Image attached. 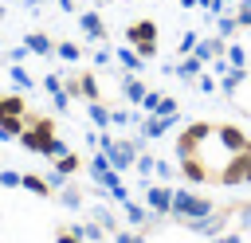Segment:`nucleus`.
Returning a JSON list of instances; mask_svg holds the SVG:
<instances>
[{
    "label": "nucleus",
    "instance_id": "1",
    "mask_svg": "<svg viewBox=\"0 0 251 243\" xmlns=\"http://www.w3.org/2000/svg\"><path fill=\"white\" fill-rule=\"evenodd\" d=\"M55 137V118H47V114H31L27 110V118H24V129H20V145L24 149H31V153H47V141Z\"/></svg>",
    "mask_w": 251,
    "mask_h": 243
},
{
    "label": "nucleus",
    "instance_id": "2",
    "mask_svg": "<svg viewBox=\"0 0 251 243\" xmlns=\"http://www.w3.org/2000/svg\"><path fill=\"white\" fill-rule=\"evenodd\" d=\"M141 145H145V137H137V141H129V137H110V133H98V149L110 157V165L118 169V172H126V169H133V161H137V153H141Z\"/></svg>",
    "mask_w": 251,
    "mask_h": 243
},
{
    "label": "nucleus",
    "instance_id": "3",
    "mask_svg": "<svg viewBox=\"0 0 251 243\" xmlns=\"http://www.w3.org/2000/svg\"><path fill=\"white\" fill-rule=\"evenodd\" d=\"M208 212H216V204L208 200V196H196V192H188V188H173V219H200V216H208Z\"/></svg>",
    "mask_w": 251,
    "mask_h": 243
},
{
    "label": "nucleus",
    "instance_id": "4",
    "mask_svg": "<svg viewBox=\"0 0 251 243\" xmlns=\"http://www.w3.org/2000/svg\"><path fill=\"white\" fill-rule=\"evenodd\" d=\"M212 129H216V122H188V125L176 133V161H184V157H196L200 141H204Z\"/></svg>",
    "mask_w": 251,
    "mask_h": 243
},
{
    "label": "nucleus",
    "instance_id": "5",
    "mask_svg": "<svg viewBox=\"0 0 251 243\" xmlns=\"http://www.w3.org/2000/svg\"><path fill=\"white\" fill-rule=\"evenodd\" d=\"M24 118H27V102H24L20 94H0V125H4L12 137H20Z\"/></svg>",
    "mask_w": 251,
    "mask_h": 243
},
{
    "label": "nucleus",
    "instance_id": "6",
    "mask_svg": "<svg viewBox=\"0 0 251 243\" xmlns=\"http://www.w3.org/2000/svg\"><path fill=\"white\" fill-rule=\"evenodd\" d=\"M216 184H224V188H235V184H251V145H247L243 153H235V157L224 165V172L216 176Z\"/></svg>",
    "mask_w": 251,
    "mask_h": 243
},
{
    "label": "nucleus",
    "instance_id": "7",
    "mask_svg": "<svg viewBox=\"0 0 251 243\" xmlns=\"http://www.w3.org/2000/svg\"><path fill=\"white\" fill-rule=\"evenodd\" d=\"M63 86H67V94H71V98H86V102H98V98H102L94 71H78V74L63 78Z\"/></svg>",
    "mask_w": 251,
    "mask_h": 243
},
{
    "label": "nucleus",
    "instance_id": "8",
    "mask_svg": "<svg viewBox=\"0 0 251 243\" xmlns=\"http://www.w3.org/2000/svg\"><path fill=\"white\" fill-rule=\"evenodd\" d=\"M90 172H94V184H98V188H106V192H110L114 184H122V172L110 165V157H106L102 149L90 157Z\"/></svg>",
    "mask_w": 251,
    "mask_h": 243
},
{
    "label": "nucleus",
    "instance_id": "9",
    "mask_svg": "<svg viewBox=\"0 0 251 243\" xmlns=\"http://www.w3.org/2000/svg\"><path fill=\"white\" fill-rule=\"evenodd\" d=\"M180 118V114H176ZM176 118H165V114H145L141 122H137V129H141V137L145 141H157V137H165L173 125H176Z\"/></svg>",
    "mask_w": 251,
    "mask_h": 243
},
{
    "label": "nucleus",
    "instance_id": "10",
    "mask_svg": "<svg viewBox=\"0 0 251 243\" xmlns=\"http://www.w3.org/2000/svg\"><path fill=\"white\" fill-rule=\"evenodd\" d=\"M145 204H149L153 216H173V188L149 184V188H145Z\"/></svg>",
    "mask_w": 251,
    "mask_h": 243
},
{
    "label": "nucleus",
    "instance_id": "11",
    "mask_svg": "<svg viewBox=\"0 0 251 243\" xmlns=\"http://www.w3.org/2000/svg\"><path fill=\"white\" fill-rule=\"evenodd\" d=\"M216 137H220V141H224L231 153H243V149L251 145V137H247L239 125H231V122H220V125H216Z\"/></svg>",
    "mask_w": 251,
    "mask_h": 243
},
{
    "label": "nucleus",
    "instance_id": "12",
    "mask_svg": "<svg viewBox=\"0 0 251 243\" xmlns=\"http://www.w3.org/2000/svg\"><path fill=\"white\" fill-rule=\"evenodd\" d=\"M224 51H227V39L224 35H208V39H200L196 43V59H204V63H216V59H224Z\"/></svg>",
    "mask_w": 251,
    "mask_h": 243
},
{
    "label": "nucleus",
    "instance_id": "13",
    "mask_svg": "<svg viewBox=\"0 0 251 243\" xmlns=\"http://www.w3.org/2000/svg\"><path fill=\"white\" fill-rule=\"evenodd\" d=\"M149 39H157V24L153 20H133L129 27H126V43H149Z\"/></svg>",
    "mask_w": 251,
    "mask_h": 243
},
{
    "label": "nucleus",
    "instance_id": "14",
    "mask_svg": "<svg viewBox=\"0 0 251 243\" xmlns=\"http://www.w3.org/2000/svg\"><path fill=\"white\" fill-rule=\"evenodd\" d=\"M122 208H126V223L129 227H145V223H153L157 216L149 212V204H137V200H122Z\"/></svg>",
    "mask_w": 251,
    "mask_h": 243
},
{
    "label": "nucleus",
    "instance_id": "15",
    "mask_svg": "<svg viewBox=\"0 0 251 243\" xmlns=\"http://www.w3.org/2000/svg\"><path fill=\"white\" fill-rule=\"evenodd\" d=\"M24 43H27V51H31V55H43V59H47V55H55V39H51L47 31H27V35H24Z\"/></svg>",
    "mask_w": 251,
    "mask_h": 243
},
{
    "label": "nucleus",
    "instance_id": "16",
    "mask_svg": "<svg viewBox=\"0 0 251 243\" xmlns=\"http://www.w3.org/2000/svg\"><path fill=\"white\" fill-rule=\"evenodd\" d=\"M145 90H149V86H145V82H141L137 74H129V71H126V78H122V98H126L129 106H141Z\"/></svg>",
    "mask_w": 251,
    "mask_h": 243
},
{
    "label": "nucleus",
    "instance_id": "17",
    "mask_svg": "<svg viewBox=\"0 0 251 243\" xmlns=\"http://www.w3.org/2000/svg\"><path fill=\"white\" fill-rule=\"evenodd\" d=\"M78 27H82L86 39H106V24H102L98 12H82V16H78Z\"/></svg>",
    "mask_w": 251,
    "mask_h": 243
},
{
    "label": "nucleus",
    "instance_id": "18",
    "mask_svg": "<svg viewBox=\"0 0 251 243\" xmlns=\"http://www.w3.org/2000/svg\"><path fill=\"white\" fill-rule=\"evenodd\" d=\"M204 71V59H196V55H180V63L173 67V74L176 78H184V82H196V74Z\"/></svg>",
    "mask_w": 251,
    "mask_h": 243
},
{
    "label": "nucleus",
    "instance_id": "19",
    "mask_svg": "<svg viewBox=\"0 0 251 243\" xmlns=\"http://www.w3.org/2000/svg\"><path fill=\"white\" fill-rule=\"evenodd\" d=\"M243 82H247V67H231L227 74H220V90L224 94H235Z\"/></svg>",
    "mask_w": 251,
    "mask_h": 243
},
{
    "label": "nucleus",
    "instance_id": "20",
    "mask_svg": "<svg viewBox=\"0 0 251 243\" xmlns=\"http://www.w3.org/2000/svg\"><path fill=\"white\" fill-rule=\"evenodd\" d=\"M78 169H82V161H78V153H71V149H67L63 157H55V172H59L63 180H71V176H75Z\"/></svg>",
    "mask_w": 251,
    "mask_h": 243
},
{
    "label": "nucleus",
    "instance_id": "21",
    "mask_svg": "<svg viewBox=\"0 0 251 243\" xmlns=\"http://www.w3.org/2000/svg\"><path fill=\"white\" fill-rule=\"evenodd\" d=\"M20 188H27V192H35V196H51V192H55V188H51V180H43L39 172H24Z\"/></svg>",
    "mask_w": 251,
    "mask_h": 243
},
{
    "label": "nucleus",
    "instance_id": "22",
    "mask_svg": "<svg viewBox=\"0 0 251 243\" xmlns=\"http://www.w3.org/2000/svg\"><path fill=\"white\" fill-rule=\"evenodd\" d=\"M114 59H118V63H122V67H126L129 74H137V71L145 67V59H141V55H137L133 47H122V51H114Z\"/></svg>",
    "mask_w": 251,
    "mask_h": 243
},
{
    "label": "nucleus",
    "instance_id": "23",
    "mask_svg": "<svg viewBox=\"0 0 251 243\" xmlns=\"http://www.w3.org/2000/svg\"><path fill=\"white\" fill-rule=\"evenodd\" d=\"M235 31H239V24H235V12H231V16H227V12H224V16H216V35L231 39Z\"/></svg>",
    "mask_w": 251,
    "mask_h": 243
},
{
    "label": "nucleus",
    "instance_id": "24",
    "mask_svg": "<svg viewBox=\"0 0 251 243\" xmlns=\"http://www.w3.org/2000/svg\"><path fill=\"white\" fill-rule=\"evenodd\" d=\"M55 55H59V59H67V63H78V59H82V47H78V43H71V39H63V43H55Z\"/></svg>",
    "mask_w": 251,
    "mask_h": 243
},
{
    "label": "nucleus",
    "instance_id": "25",
    "mask_svg": "<svg viewBox=\"0 0 251 243\" xmlns=\"http://www.w3.org/2000/svg\"><path fill=\"white\" fill-rule=\"evenodd\" d=\"M8 74H12V82H16L20 90H31V86H35V78L24 71V63H12V71H8Z\"/></svg>",
    "mask_w": 251,
    "mask_h": 243
},
{
    "label": "nucleus",
    "instance_id": "26",
    "mask_svg": "<svg viewBox=\"0 0 251 243\" xmlns=\"http://www.w3.org/2000/svg\"><path fill=\"white\" fill-rule=\"evenodd\" d=\"M86 114H90V122H94L98 129H106V125H110V110L102 106V98H98V102H90V110H86Z\"/></svg>",
    "mask_w": 251,
    "mask_h": 243
},
{
    "label": "nucleus",
    "instance_id": "27",
    "mask_svg": "<svg viewBox=\"0 0 251 243\" xmlns=\"http://www.w3.org/2000/svg\"><path fill=\"white\" fill-rule=\"evenodd\" d=\"M78 231H82V239H94V243H102V239H106V227H102L98 219H90V223H78Z\"/></svg>",
    "mask_w": 251,
    "mask_h": 243
},
{
    "label": "nucleus",
    "instance_id": "28",
    "mask_svg": "<svg viewBox=\"0 0 251 243\" xmlns=\"http://www.w3.org/2000/svg\"><path fill=\"white\" fill-rule=\"evenodd\" d=\"M231 208V219L239 223V227H251V200L247 204H227Z\"/></svg>",
    "mask_w": 251,
    "mask_h": 243
},
{
    "label": "nucleus",
    "instance_id": "29",
    "mask_svg": "<svg viewBox=\"0 0 251 243\" xmlns=\"http://www.w3.org/2000/svg\"><path fill=\"white\" fill-rule=\"evenodd\" d=\"M224 55H227V63H231V67H247V51H243L239 43H227V51H224Z\"/></svg>",
    "mask_w": 251,
    "mask_h": 243
},
{
    "label": "nucleus",
    "instance_id": "30",
    "mask_svg": "<svg viewBox=\"0 0 251 243\" xmlns=\"http://www.w3.org/2000/svg\"><path fill=\"white\" fill-rule=\"evenodd\" d=\"M59 200H63L67 208H78V204H82V188H75V184H67V188L59 192Z\"/></svg>",
    "mask_w": 251,
    "mask_h": 243
},
{
    "label": "nucleus",
    "instance_id": "31",
    "mask_svg": "<svg viewBox=\"0 0 251 243\" xmlns=\"http://www.w3.org/2000/svg\"><path fill=\"white\" fill-rule=\"evenodd\" d=\"M94 219H98L106 231H118V216H114L110 208H94Z\"/></svg>",
    "mask_w": 251,
    "mask_h": 243
},
{
    "label": "nucleus",
    "instance_id": "32",
    "mask_svg": "<svg viewBox=\"0 0 251 243\" xmlns=\"http://www.w3.org/2000/svg\"><path fill=\"white\" fill-rule=\"evenodd\" d=\"M196 43H200V35H196V31H184V35H180V43H176V51H180V55H192V51H196Z\"/></svg>",
    "mask_w": 251,
    "mask_h": 243
},
{
    "label": "nucleus",
    "instance_id": "33",
    "mask_svg": "<svg viewBox=\"0 0 251 243\" xmlns=\"http://www.w3.org/2000/svg\"><path fill=\"white\" fill-rule=\"evenodd\" d=\"M216 82H220L216 74H204V71L196 74V90H200V94H216Z\"/></svg>",
    "mask_w": 251,
    "mask_h": 243
},
{
    "label": "nucleus",
    "instance_id": "34",
    "mask_svg": "<svg viewBox=\"0 0 251 243\" xmlns=\"http://www.w3.org/2000/svg\"><path fill=\"white\" fill-rule=\"evenodd\" d=\"M176 110H180V106H176V98H169V94H161V102H157V110H153V114H165V118H176Z\"/></svg>",
    "mask_w": 251,
    "mask_h": 243
},
{
    "label": "nucleus",
    "instance_id": "35",
    "mask_svg": "<svg viewBox=\"0 0 251 243\" xmlns=\"http://www.w3.org/2000/svg\"><path fill=\"white\" fill-rule=\"evenodd\" d=\"M133 169H137L141 176H149V172L157 169V157H149V153H137V161H133Z\"/></svg>",
    "mask_w": 251,
    "mask_h": 243
},
{
    "label": "nucleus",
    "instance_id": "36",
    "mask_svg": "<svg viewBox=\"0 0 251 243\" xmlns=\"http://www.w3.org/2000/svg\"><path fill=\"white\" fill-rule=\"evenodd\" d=\"M20 180H24V172H16V169H0V184H4V188H20Z\"/></svg>",
    "mask_w": 251,
    "mask_h": 243
},
{
    "label": "nucleus",
    "instance_id": "37",
    "mask_svg": "<svg viewBox=\"0 0 251 243\" xmlns=\"http://www.w3.org/2000/svg\"><path fill=\"white\" fill-rule=\"evenodd\" d=\"M55 243H82V231H78V227H59Z\"/></svg>",
    "mask_w": 251,
    "mask_h": 243
},
{
    "label": "nucleus",
    "instance_id": "38",
    "mask_svg": "<svg viewBox=\"0 0 251 243\" xmlns=\"http://www.w3.org/2000/svg\"><path fill=\"white\" fill-rule=\"evenodd\" d=\"M235 24H239V27H251V0H239V8H235Z\"/></svg>",
    "mask_w": 251,
    "mask_h": 243
},
{
    "label": "nucleus",
    "instance_id": "39",
    "mask_svg": "<svg viewBox=\"0 0 251 243\" xmlns=\"http://www.w3.org/2000/svg\"><path fill=\"white\" fill-rule=\"evenodd\" d=\"M157 102H161V90H145V98H141V110H145V114H153V110H157Z\"/></svg>",
    "mask_w": 251,
    "mask_h": 243
},
{
    "label": "nucleus",
    "instance_id": "40",
    "mask_svg": "<svg viewBox=\"0 0 251 243\" xmlns=\"http://www.w3.org/2000/svg\"><path fill=\"white\" fill-rule=\"evenodd\" d=\"M114 243H145L141 231H114Z\"/></svg>",
    "mask_w": 251,
    "mask_h": 243
},
{
    "label": "nucleus",
    "instance_id": "41",
    "mask_svg": "<svg viewBox=\"0 0 251 243\" xmlns=\"http://www.w3.org/2000/svg\"><path fill=\"white\" fill-rule=\"evenodd\" d=\"M129 47H133V43H129ZM133 51H137L141 59H153V55H157V39H149V43H137Z\"/></svg>",
    "mask_w": 251,
    "mask_h": 243
},
{
    "label": "nucleus",
    "instance_id": "42",
    "mask_svg": "<svg viewBox=\"0 0 251 243\" xmlns=\"http://www.w3.org/2000/svg\"><path fill=\"white\" fill-rule=\"evenodd\" d=\"M63 153H67V145H63L59 137H51V141H47V153H43V157H51V161H55V157H63Z\"/></svg>",
    "mask_w": 251,
    "mask_h": 243
},
{
    "label": "nucleus",
    "instance_id": "43",
    "mask_svg": "<svg viewBox=\"0 0 251 243\" xmlns=\"http://www.w3.org/2000/svg\"><path fill=\"white\" fill-rule=\"evenodd\" d=\"M212 243H243V235L239 231H220V235H212Z\"/></svg>",
    "mask_w": 251,
    "mask_h": 243
},
{
    "label": "nucleus",
    "instance_id": "44",
    "mask_svg": "<svg viewBox=\"0 0 251 243\" xmlns=\"http://www.w3.org/2000/svg\"><path fill=\"white\" fill-rule=\"evenodd\" d=\"M110 63H114V51H106V47L94 51V67H110Z\"/></svg>",
    "mask_w": 251,
    "mask_h": 243
},
{
    "label": "nucleus",
    "instance_id": "45",
    "mask_svg": "<svg viewBox=\"0 0 251 243\" xmlns=\"http://www.w3.org/2000/svg\"><path fill=\"white\" fill-rule=\"evenodd\" d=\"M153 172H157V176H173V165H169V161H161V157H157V169H153Z\"/></svg>",
    "mask_w": 251,
    "mask_h": 243
},
{
    "label": "nucleus",
    "instance_id": "46",
    "mask_svg": "<svg viewBox=\"0 0 251 243\" xmlns=\"http://www.w3.org/2000/svg\"><path fill=\"white\" fill-rule=\"evenodd\" d=\"M59 8L63 12H75V0H59Z\"/></svg>",
    "mask_w": 251,
    "mask_h": 243
},
{
    "label": "nucleus",
    "instance_id": "47",
    "mask_svg": "<svg viewBox=\"0 0 251 243\" xmlns=\"http://www.w3.org/2000/svg\"><path fill=\"white\" fill-rule=\"evenodd\" d=\"M180 8H200V0H180Z\"/></svg>",
    "mask_w": 251,
    "mask_h": 243
},
{
    "label": "nucleus",
    "instance_id": "48",
    "mask_svg": "<svg viewBox=\"0 0 251 243\" xmlns=\"http://www.w3.org/2000/svg\"><path fill=\"white\" fill-rule=\"evenodd\" d=\"M212 4H216V0H200V8H208V12H212Z\"/></svg>",
    "mask_w": 251,
    "mask_h": 243
},
{
    "label": "nucleus",
    "instance_id": "49",
    "mask_svg": "<svg viewBox=\"0 0 251 243\" xmlns=\"http://www.w3.org/2000/svg\"><path fill=\"white\" fill-rule=\"evenodd\" d=\"M27 4H31V8H35V4H43V0H27Z\"/></svg>",
    "mask_w": 251,
    "mask_h": 243
}]
</instances>
